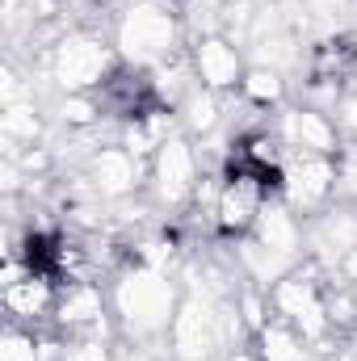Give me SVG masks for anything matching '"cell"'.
Segmentation results:
<instances>
[{"instance_id": "1", "label": "cell", "mask_w": 357, "mask_h": 361, "mask_svg": "<svg viewBox=\"0 0 357 361\" xmlns=\"http://www.w3.org/2000/svg\"><path fill=\"white\" fill-rule=\"evenodd\" d=\"M118 315L135 336H156L177 319V294L156 269H135L118 281Z\"/></svg>"}, {"instance_id": "2", "label": "cell", "mask_w": 357, "mask_h": 361, "mask_svg": "<svg viewBox=\"0 0 357 361\" xmlns=\"http://www.w3.org/2000/svg\"><path fill=\"white\" fill-rule=\"evenodd\" d=\"M173 47H177V17L160 4H135L118 21V51L135 68L169 59Z\"/></svg>"}, {"instance_id": "3", "label": "cell", "mask_w": 357, "mask_h": 361, "mask_svg": "<svg viewBox=\"0 0 357 361\" xmlns=\"http://www.w3.org/2000/svg\"><path fill=\"white\" fill-rule=\"evenodd\" d=\"M231 328H240V319L231 311H214L202 298H185L177 307V319H173V349L185 361H202V357H210V349Z\"/></svg>"}, {"instance_id": "4", "label": "cell", "mask_w": 357, "mask_h": 361, "mask_svg": "<svg viewBox=\"0 0 357 361\" xmlns=\"http://www.w3.org/2000/svg\"><path fill=\"white\" fill-rule=\"evenodd\" d=\"M265 193H269V180L240 164V173H231L214 193V223H219V231H227V235L253 231L269 202Z\"/></svg>"}, {"instance_id": "5", "label": "cell", "mask_w": 357, "mask_h": 361, "mask_svg": "<svg viewBox=\"0 0 357 361\" xmlns=\"http://www.w3.org/2000/svg\"><path fill=\"white\" fill-rule=\"evenodd\" d=\"M273 307L286 315V324L303 336V341H320L328 332V302L324 294L315 290L311 277H298V273H286L282 281H273Z\"/></svg>"}, {"instance_id": "6", "label": "cell", "mask_w": 357, "mask_h": 361, "mask_svg": "<svg viewBox=\"0 0 357 361\" xmlns=\"http://www.w3.org/2000/svg\"><path fill=\"white\" fill-rule=\"evenodd\" d=\"M337 169L332 156H315V152H298L286 169H282V193L290 210H320L332 193H337Z\"/></svg>"}, {"instance_id": "7", "label": "cell", "mask_w": 357, "mask_h": 361, "mask_svg": "<svg viewBox=\"0 0 357 361\" xmlns=\"http://www.w3.org/2000/svg\"><path fill=\"white\" fill-rule=\"evenodd\" d=\"M114 76V59L109 47H101L97 38H63L55 51V80L68 92H89L97 85H109Z\"/></svg>"}, {"instance_id": "8", "label": "cell", "mask_w": 357, "mask_h": 361, "mask_svg": "<svg viewBox=\"0 0 357 361\" xmlns=\"http://www.w3.org/2000/svg\"><path fill=\"white\" fill-rule=\"evenodd\" d=\"M156 189H160V202L177 206L185 202L193 189H198V156L185 139H164L160 152H156Z\"/></svg>"}, {"instance_id": "9", "label": "cell", "mask_w": 357, "mask_h": 361, "mask_svg": "<svg viewBox=\"0 0 357 361\" xmlns=\"http://www.w3.org/2000/svg\"><path fill=\"white\" fill-rule=\"evenodd\" d=\"M193 72H198V80L210 92L236 89V85L244 80L236 47H231L227 38H214V34H210V38H198V47H193Z\"/></svg>"}, {"instance_id": "10", "label": "cell", "mask_w": 357, "mask_h": 361, "mask_svg": "<svg viewBox=\"0 0 357 361\" xmlns=\"http://www.w3.org/2000/svg\"><path fill=\"white\" fill-rule=\"evenodd\" d=\"M253 240L265 244L269 252L294 261L298 248H303V227H298V219H294L290 206H282V202H265V210H261V219H257V227H253Z\"/></svg>"}, {"instance_id": "11", "label": "cell", "mask_w": 357, "mask_h": 361, "mask_svg": "<svg viewBox=\"0 0 357 361\" xmlns=\"http://www.w3.org/2000/svg\"><path fill=\"white\" fill-rule=\"evenodd\" d=\"M282 130H286V147L315 152V156H332L337 152V126L320 109H294V114H286Z\"/></svg>"}, {"instance_id": "12", "label": "cell", "mask_w": 357, "mask_h": 361, "mask_svg": "<svg viewBox=\"0 0 357 361\" xmlns=\"http://www.w3.org/2000/svg\"><path fill=\"white\" fill-rule=\"evenodd\" d=\"M92 185L105 197H126L139 185V160L126 147H101L92 156Z\"/></svg>"}, {"instance_id": "13", "label": "cell", "mask_w": 357, "mask_h": 361, "mask_svg": "<svg viewBox=\"0 0 357 361\" xmlns=\"http://www.w3.org/2000/svg\"><path fill=\"white\" fill-rule=\"evenodd\" d=\"M55 302V290H51V277L47 273H25V277H13L4 286V307L17 315V319H34L42 315L47 307Z\"/></svg>"}, {"instance_id": "14", "label": "cell", "mask_w": 357, "mask_h": 361, "mask_svg": "<svg viewBox=\"0 0 357 361\" xmlns=\"http://www.w3.org/2000/svg\"><path fill=\"white\" fill-rule=\"evenodd\" d=\"M311 244H315L320 257H328V261H345V257L357 248V214H349V210L324 214V223L315 227Z\"/></svg>"}, {"instance_id": "15", "label": "cell", "mask_w": 357, "mask_h": 361, "mask_svg": "<svg viewBox=\"0 0 357 361\" xmlns=\"http://www.w3.org/2000/svg\"><path fill=\"white\" fill-rule=\"evenodd\" d=\"M257 341H261V361H315V353L307 349L311 341H303L290 324H265Z\"/></svg>"}, {"instance_id": "16", "label": "cell", "mask_w": 357, "mask_h": 361, "mask_svg": "<svg viewBox=\"0 0 357 361\" xmlns=\"http://www.w3.org/2000/svg\"><path fill=\"white\" fill-rule=\"evenodd\" d=\"M101 311H105L101 290H92V286H85V281L68 286V294L59 298V319H63L68 328H72V324H97Z\"/></svg>"}, {"instance_id": "17", "label": "cell", "mask_w": 357, "mask_h": 361, "mask_svg": "<svg viewBox=\"0 0 357 361\" xmlns=\"http://www.w3.org/2000/svg\"><path fill=\"white\" fill-rule=\"evenodd\" d=\"M185 122H189V130H198V135H206V130L219 126V101H214V92L206 89V85L185 92Z\"/></svg>"}, {"instance_id": "18", "label": "cell", "mask_w": 357, "mask_h": 361, "mask_svg": "<svg viewBox=\"0 0 357 361\" xmlns=\"http://www.w3.org/2000/svg\"><path fill=\"white\" fill-rule=\"evenodd\" d=\"M240 89L253 105H273V101H282V76H277V68H253L240 80Z\"/></svg>"}, {"instance_id": "19", "label": "cell", "mask_w": 357, "mask_h": 361, "mask_svg": "<svg viewBox=\"0 0 357 361\" xmlns=\"http://www.w3.org/2000/svg\"><path fill=\"white\" fill-rule=\"evenodd\" d=\"M4 139L8 143H34L38 139V118H34V109L30 105H8L4 109Z\"/></svg>"}, {"instance_id": "20", "label": "cell", "mask_w": 357, "mask_h": 361, "mask_svg": "<svg viewBox=\"0 0 357 361\" xmlns=\"http://www.w3.org/2000/svg\"><path fill=\"white\" fill-rule=\"evenodd\" d=\"M0 361H42V357H38L34 336H25V332H4V341H0Z\"/></svg>"}, {"instance_id": "21", "label": "cell", "mask_w": 357, "mask_h": 361, "mask_svg": "<svg viewBox=\"0 0 357 361\" xmlns=\"http://www.w3.org/2000/svg\"><path fill=\"white\" fill-rule=\"evenodd\" d=\"M97 114H101V109L92 105L89 97H80V92H72V97H68V101L59 105V118H63L68 126H89Z\"/></svg>"}, {"instance_id": "22", "label": "cell", "mask_w": 357, "mask_h": 361, "mask_svg": "<svg viewBox=\"0 0 357 361\" xmlns=\"http://www.w3.org/2000/svg\"><path fill=\"white\" fill-rule=\"evenodd\" d=\"M341 126H345L349 135H357V97H349V101L341 105Z\"/></svg>"}, {"instance_id": "23", "label": "cell", "mask_w": 357, "mask_h": 361, "mask_svg": "<svg viewBox=\"0 0 357 361\" xmlns=\"http://www.w3.org/2000/svg\"><path fill=\"white\" fill-rule=\"evenodd\" d=\"M341 273H345L349 281H357V248L349 252V257H345V261H341Z\"/></svg>"}, {"instance_id": "24", "label": "cell", "mask_w": 357, "mask_h": 361, "mask_svg": "<svg viewBox=\"0 0 357 361\" xmlns=\"http://www.w3.org/2000/svg\"><path fill=\"white\" fill-rule=\"evenodd\" d=\"M227 361H261V357H253V353H231Z\"/></svg>"}, {"instance_id": "25", "label": "cell", "mask_w": 357, "mask_h": 361, "mask_svg": "<svg viewBox=\"0 0 357 361\" xmlns=\"http://www.w3.org/2000/svg\"><path fill=\"white\" fill-rule=\"evenodd\" d=\"M198 4H206V8H214V4H223V0H198Z\"/></svg>"}, {"instance_id": "26", "label": "cell", "mask_w": 357, "mask_h": 361, "mask_svg": "<svg viewBox=\"0 0 357 361\" xmlns=\"http://www.w3.org/2000/svg\"><path fill=\"white\" fill-rule=\"evenodd\" d=\"M353 353H357V332H353Z\"/></svg>"}]
</instances>
